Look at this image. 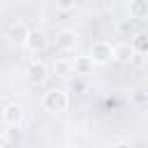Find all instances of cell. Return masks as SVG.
<instances>
[{
  "mask_svg": "<svg viewBox=\"0 0 148 148\" xmlns=\"http://www.w3.org/2000/svg\"><path fill=\"white\" fill-rule=\"evenodd\" d=\"M56 46H58L60 51H72V49L76 46V32L69 30V28L60 30V32L56 35Z\"/></svg>",
  "mask_w": 148,
  "mask_h": 148,
  "instance_id": "obj_6",
  "label": "cell"
},
{
  "mask_svg": "<svg viewBox=\"0 0 148 148\" xmlns=\"http://www.w3.org/2000/svg\"><path fill=\"white\" fill-rule=\"evenodd\" d=\"M132 49L139 51V53H148V35L143 32H136L134 39H132Z\"/></svg>",
  "mask_w": 148,
  "mask_h": 148,
  "instance_id": "obj_11",
  "label": "cell"
},
{
  "mask_svg": "<svg viewBox=\"0 0 148 148\" xmlns=\"http://www.w3.org/2000/svg\"><path fill=\"white\" fill-rule=\"evenodd\" d=\"M0 116H2V123L7 127H18L23 120V106L18 102H7L0 111Z\"/></svg>",
  "mask_w": 148,
  "mask_h": 148,
  "instance_id": "obj_2",
  "label": "cell"
},
{
  "mask_svg": "<svg viewBox=\"0 0 148 148\" xmlns=\"http://www.w3.org/2000/svg\"><path fill=\"white\" fill-rule=\"evenodd\" d=\"M42 106L49 113H62L69 106V95L62 88H51V90H46L42 95Z\"/></svg>",
  "mask_w": 148,
  "mask_h": 148,
  "instance_id": "obj_1",
  "label": "cell"
},
{
  "mask_svg": "<svg viewBox=\"0 0 148 148\" xmlns=\"http://www.w3.org/2000/svg\"><path fill=\"white\" fill-rule=\"evenodd\" d=\"M90 60L95 62V65H104V62H109L111 58H113V46L109 44V42H95L92 46H90Z\"/></svg>",
  "mask_w": 148,
  "mask_h": 148,
  "instance_id": "obj_3",
  "label": "cell"
},
{
  "mask_svg": "<svg viewBox=\"0 0 148 148\" xmlns=\"http://www.w3.org/2000/svg\"><path fill=\"white\" fill-rule=\"evenodd\" d=\"M74 69H72V62H67V60H58L56 62V74L58 76H67V74H72Z\"/></svg>",
  "mask_w": 148,
  "mask_h": 148,
  "instance_id": "obj_12",
  "label": "cell"
},
{
  "mask_svg": "<svg viewBox=\"0 0 148 148\" xmlns=\"http://www.w3.org/2000/svg\"><path fill=\"white\" fill-rule=\"evenodd\" d=\"M134 49H132V44H116L113 46V58L118 60V62H130L132 58H134Z\"/></svg>",
  "mask_w": 148,
  "mask_h": 148,
  "instance_id": "obj_10",
  "label": "cell"
},
{
  "mask_svg": "<svg viewBox=\"0 0 148 148\" xmlns=\"http://www.w3.org/2000/svg\"><path fill=\"white\" fill-rule=\"evenodd\" d=\"M76 5V0H56V7H60V9H72Z\"/></svg>",
  "mask_w": 148,
  "mask_h": 148,
  "instance_id": "obj_13",
  "label": "cell"
},
{
  "mask_svg": "<svg viewBox=\"0 0 148 148\" xmlns=\"http://www.w3.org/2000/svg\"><path fill=\"white\" fill-rule=\"evenodd\" d=\"M127 12H130V18H134V21L146 18L148 16V0H130Z\"/></svg>",
  "mask_w": 148,
  "mask_h": 148,
  "instance_id": "obj_7",
  "label": "cell"
},
{
  "mask_svg": "<svg viewBox=\"0 0 148 148\" xmlns=\"http://www.w3.org/2000/svg\"><path fill=\"white\" fill-rule=\"evenodd\" d=\"M28 35H30V28L23 23V21H16L7 28V37L14 46H25L28 44Z\"/></svg>",
  "mask_w": 148,
  "mask_h": 148,
  "instance_id": "obj_4",
  "label": "cell"
},
{
  "mask_svg": "<svg viewBox=\"0 0 148 148\" xmlns=\"http://www.w3.org/2000/svg\"><path fill=\"white\" fill-rule=\"evenodd\" d=\"M92 67H95V62L90 60V56H76V58L72 60V69H74V74H90Z\"/></svg>",
  "mask_w": 148,
  "mask_h": 148,
  "instance_id": "obj_9",
  "label": "cell"
},
{
  "mask_svg": "<svg viewBox=\"0 0 148 148\" xmlns=\"http://www.w3.org/2000/svg\"><path fill=\"white\" fill-rule=\"evenodd\" d=\"M46 44H49V39H46V32L44 30H30L25 46H30L32 51H42V49H46Z\"/></svg>",
  "mask_w": 148,
  "mask_h": 148,
  "instance_id": "obj_8",
  "label": "cell"
},
{
  "mask_svg": "<svg viewBox=\"0 0 148 148\" xmlns=\"http://www.w3.org/2000/svg\"><path fill=\"white\" fill-rule=\"evenodd\" d=\"M0 148H5V136L0 134Z\"/></svg>",
  "mask_w": 148,
  "mask_h": 148,
  "instance_id": "obj_14",
  "label": "cell"
},
{
  "mask_svg": "<svg viewBox=\"0 0 148 148\" xmlns=\"http://www.w3.org/2000/svg\"><path fill=\"white\" fill-rule=\"evenodd\" d=\"M25 76H28L30 83L39 86V83H44V81L49 79V67H46L42 60H32V62L28 65V69H25Z\"/></svg>",
  "mask_w": 148,
  "mask_h": 148,
  "instance_id": "obj_5",
  "label": "cell"
}]
</instances>
